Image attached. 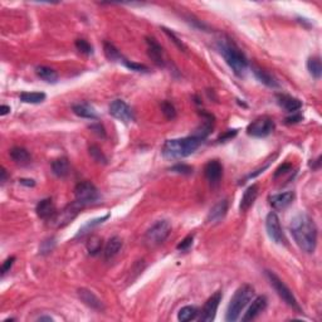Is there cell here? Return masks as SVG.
<instances>
[{"instance_id":"52a82bcc","label":"cell","mask_w":322,"mask_h":322,"mask_svg":"<svg viewBox=\"0 0 322 322\" xmlns=\"http://www.w3.org/2000/svg\"><path fill=\"white\" fill-rule=\"evenodd\" d=\"M84 206L82 205L81 203H78L77 200L73 201L72 204L66 206V208L62 209L61 212L55 213V214L50 219V224L52 226H54V228H62V226L67 225V224H70L71 222L78 215V213L81 212Z\"/></svg>"},{"instance_id":"d590c367","label":"cell","mask_w":322,"mask_h":322,"mask_svg":"<svg viewBox=\"0 0 322 322\" xmlns=\"http://www.w3.org/2000/svg\"><path fill=\"white\" fill-rule=\"evenodd\" d=\"M75 48L86 55H90L93 53L92 46L87 41H84V39H77L75 41Z\"/></svg>"},{"instance_id":"9c48e42d","label":"cell","mask_w":322,"mask_h":322,"mask_svg":"<svg viewBox=\"0 0 322 322\" xmlns=\"http://www.w3.org/2000/svg\"><path fill=\"white\" fill-rule=\"evenodd\" d=\"M274 130V121L268 116H261L250 122L247 127V134L252 137H266Z\"/></svg>"},{"instance_id":"8d00e7d4","label":"cell","mask_w":322,"mask_h":322,"mask_svg":"<svg viewBox=\"0 0 322 322\" xmlns=\"http://www.w3.org/2000/svg\"><path fill=\"white\" fill-rule=\"evenodd\" d=\"M122 63L125 64L126 67L131 71H135V72H149V67H146L145 64H140V63H135V62H131L128 59H124Z\"/></svg>"},{"instance_id":"d4e9b609","label":"cell","mask_w":322,"mask_h":322,"mask_svg":"<svg viewBox=\"0 0 322 322\" xmlns=\"http://www.w3.org/2000/svg\"><path fill=\"white\" fill-rule=\"evenodd\" d=\"M122 248V239L120 237H112L106 244L103 249V255L106 259H112L115 255L119 254V252Z\"/></svg>"},{"instance_id":"c3c4849f","label":"cell","mask_w":322,"mask_h":322,"mask_svg":"<svg viewBox=\"0 0 322 322\" xmlns=\"http://www.w3.org/2000/svg\"><path fill=\"white\" fill-rule=\"evenodd\" d=\"M1 179H0V181H1V183H5L6 181V170L4 168H1Z\"/></svg>"},{"instance_id":"b9f144b4","label":"cell","mask_w":322,"mask_h":322,"mask_svg":"<svg viewBox=\"0 0 322 322\" xmlns=\"http://www.w3.org/2000/svg\"><path fill=\"white\" fill-rule=\"evenodd\" d=\"M291 170H292V165H291V164H288V163L283 164V165L279 166V168L277 169L276 172H274V175H273V179H274V180L278 179L279 176H282V175L287 174V173L291 172Z\"/></svg>"},{"instance_id":"4fadbf2b","label":"cell","mask_w":322,"mask_h":322,"mask_svg":"<svg viewBox=\"0 0 322 322\" xmlns=\"http://www.w3.org/2000/svg\"><path fill=\"white\" fill-rule=\"evenodd\" d=\"M204 175L212 185H217L223 176V165L218 160H210L204 166Z\"/></svg>"},{"instance_id":"f546056e","label":"cell","mask_w":322,"mask_h":322,"mask_svg":"<svg viewBox=\"0 0 322 322\" xmlns=\"http://www.w3.org/2000/svg\"><path fill=\"white\" fill-rule=\"evenodd\" d=\"M307 70L312 77L319 79L322 74V66H321V59L319 57H311L307 61Z\"/></svg>"},{"instance_id":"5bb4252c","label":"cell","mask_w":322,"mask_h":322,"mask_svg":"<svg viewBox=\"0 0 322 322\" xmlns=\"http://www.w3.org/2000/svg\"><path fill=\"white\" fill-rule=\"evenodd\" d=\"M267 307V297L266 296H258L255 299H253L252 305L249 306V308L247 310V312L244 314V316L242 317V321L247 322L252 321V320L257 319L259 315L263 312Z\"/></svg>"},{"instance_id":"f1b7e54d","label":"cell","mask_w":322,"mask_h":322,"mask_svg":"<svg viewBox=\"0 0 322 322\" xmlns=\"http://www.w3.org/2000/svg\"><path fill=\"white\" fill-rule=\"evenodd\" d=\"M199 311L194 306H185V307L180 308L179 312H177V320L181 322H188L192 321V320L197 319Z\"/></svg>"},{"instance_id":"d6986e66","label":"cell","mask_w":322,"mask_h":322,"mask_svg":"<svg viewBox=\"0 0 322 322\" xmlns=\"http://www.w3.org/2000/svg\"><path fill=\"white\" fill-rule=\"evenodd\" d=\"M257 197H258V185H257V184H253V185L248 186L247 190L244 192L243 197H242L241 204H239L241 212L246 213L247 210H249V208L253 205Z\"/></svg>"},{"instance_id":"d6a6232c","label":"cell","mask_w":322,"mask_h":322,"mask_svg":"<svg viewBox=\"0 0 322 322\" xmlns=\"http://www.w3.org/2000/svg\"><path fill=\"white\" fill-rule=\"evenodd\" d=\"M161 112H163L165 119L169 120V121H173V120L176 119V110H175L174 105H173L172 102L169 101L161 102Z\"/></svg>"},{"instance_id":"8fae6325","label":"cell","mask_w":322,"mask_h":322,"mask_svg":"<svg viewBox=\"0 0 322 322\" xmlns=\"http://www.w3.org/2000/svg\"><path fill=\"white\" fill-rule=\"evenodd\" d=\"M108 112H110L111 116L115 117L116 120H120V121L125 122V124L135 121L134 111L122 99H115V101L111 102L110 107H108Z\"/></svg>"},{"instance_id":"e0dca14e","label":"cell","mask_w":322,"mask_h":322,"mask_svg":"<svg viewBox=\"0 0 322 322\" xmlns=\"http://www.w3.org/2000/svg\"><path fill=\"white\" fill-rule=\"evenodd\" d=\"M78 297L82 299L84 305L88 306L92 310L96 311H102L103 310V303H102L101 299L90 290H86V288H79L78 290Z\"/></svg>"},{"instance_id":"7c38bea8","label":"cell","mask_w":322,"mask_h":322,"mask_svg":"<svg viewBox=\"0 0 322 322\" xmlns=\"http://www.w3.org/2000/svg\"><path fill=\"white\" fill-rule=\"evenodd\" d=\"M222 298H223V295H222L221 291H217L214 295L208 298V301L205 302V305L203 306L200 312V316L199 320L201 322H212L214 321L215 315H217L218 307H219V303H221Z\"/></svg>"},{"instance_id":"60d3db41","label":"cell","mask_w":322,"mask_h":322,"mask_svg":"<svg viewBox=\"0 0 322 322\" xmlns=\"http://www.w3.org/2000/svg\"><path fill=\"white\" fill-rule=\"evenodd\" d=\"M193 241H194V235H193V234L188 235V237H185V238H184L183 241H181L179 244H177V247L176 248L179 250H188L189 248L192 247Z\"/></svg>"},{"instance_id":"7bdbcfd3","label":"cell","mask_w":322,"mask_h":322,"mask_svg":"<svg viewBox=\"0 0 322 322\" xmlns=\"http://www.w3.org/2000/svg\"><path fill=\"white\" fill-rule=\"evenodd\" d=\"M237 134H238V130H228L226 132H224L223 135L219 136L218 143H226V141H229V140H232L233 137L237 136Z\"/></svg>"},{"instance_id":"bcb514c9","label":"cell","mask_w":322,"mask_h":322,"mask_svg":"<svg viewBox=\"0 0 322 322\" xmlns=\"http://www.w3.org/2000/svg\"><path fill=\"white\" fill-rule=\"evenodd\" d=\"M10 107L6 105H1V107H0V116H5V115H8L9 112H10Z\"/></svg>"},{"instance_id":"4dcf8cb0","label":"cell","mask_w":322,"mask_h":322,"mask_svg":"<svg viewBox=\"0 0 322 322\" xmlns=\"http://www.w3.org/2000/svg\"><path fill=\"white\" fill-rule=\"evenodd\" d=\"M46 93L43 92H22L21 101L24 103H41L46 99Z\"/></svg>"},{"instance_id":"f6af8a7d","label":"cell","mask_w":322,"mask_h":322,"mask_svg":"<svg viewBox=\"0 0 322 322\" xmlns=\"http://www.w3.org/2000/svg\"><path fill=\"white\" fill-rule=\"evenodd\" d=\"M299 121H302V116L299 115V113H297V115H293V116L287 117V119H286V122H287V124H296V122H299Z\"/></svg>"},{"instance_id":"ffe728a7","label":"cell","mask_w":322,"mask_h":322,"mask_svg":"<svg viewBox=\"0 0 322 322\" xmlns=\"http://www.w3.org/2000/svg\"><path fill=\"white\" fill-rule=\"evenodd\" d=\"M35 212H37V215L41 219H44V221H50V218L55 214V206L53 200L50 198H47V199H43L39 203L37 204V208H35Z\"/></svg>"},{"instance_id":"cb8c5ba5","label":"cell","mask_w":322,"mask_h":322,"mask_svg":"<svg viewBox=\"0 0 322 322\" xmlns=\"http://www.w3.org/2000/svg\"><path fill=\"white\" fill-rule=\"evenodd\" d=\"M9 155H10V157L15 164L22 166L28 165L30 163V159H32L29 152L23 148H13L12 150L9 151Z\"/></svg>"},{"instance_id":"5b68a950","label":"cell","mask_w":322,"mask_h":322,"mask_svg":"<svg viewBox=\"0 0 322 322\" xmlns=\"http://www.w3.org/2000/svg\"><path fill=\"white\" fill-rule=\"evenodd\" d=\"M266 277H267V279L270 281L271 286L274 288L277 295L286 302V305H288L292 310L297 311V312H301L302 311L301 306L298 305L296 297L293 296L292 291L285 285V282L282 281V279L277 276L276 273H273L272 271H266Z\"/></svg>"},{"instance_id":"7402d4cb","label":"cell","mask_w":322,"mask_h":322,"mask_svg":"<svg viewBox=\"0 0 322 322\" xmlns=\"http://www.w3.org/2000/svg\"><path fill=\"white\" fill-rule=\"evenodd\" d=\"M277 102L282 108L287 112L295 113L302 107V102L296 97H292L290 95H277Z\"/></svg>"},{"instance_id":"603a6c76","label":"cell","mask_w":322,"mask_h":322,"mask_svg":"<svg viewBox=\"0 0 322 322\" xmlns=\"http://www.w3.org/2000/svg\"><path fill=\"white\" fill-rule=\"evenodd\" d=\"M52 170L53 174L58 177H66L71 172L70 161L67 157H59L55 159L52 163Z\"/></svg>"},{"instance_id":"ac0fdd59","label":"cell","mask_w":322,"mask_h":322,"mask_svg":"<svg viewBox=\"0 0 322 322\" xmlns=\"http://www.w3.org/2000/svg\"><path fill=\"white\" fill-rule=\"evenodd\" d=\"M226 212H228V200L224 199V200L218 201L212 209H210L208 218H206V222L212 224L219 223L226 215Z\"/></svg>"},{"instance_id":"e575fe53","label":"cell","mask_w":322,"mask_h":322,"mask_svg":"<svg viewBox=\"0 0 322 322\" xmlns=\"http://www.w3.org/2000/svg\"><path fill=\"white\" fill-rule=\"evenodd\" d=\"M107 218H108V215H105V217L99 218V219H95V221H90V223H87L86 225L83 226V228H82V229H79V233L77 234V237H79V235H83L84 233H87V232H90V230H92L95 226H97V225H99V224L103 223V222H105Z\"/></svg>"},{"instance_id":"ba28073f","label":"cell","mask_w":322,"mask_h":322,"mask_svg":"<svg viewBox=\"0 0 322 322\" xmlns=\"http://www.w3.org/2000/svg\"><path fill=\"white\" fill-rule=\"evenodd\" d=\"M74 195L75 200L81 203L83 206L91 205L99 199V190L91 181H82V183L77 184L74 188Z\"/></svg>"},{"instance_id":"ab89813d","label":"cell","mask_w":322,"mask_h":322,"mask_svg":"<svg viewBox=\"0 0 322 322\" xmlns=\"http://www.w3.org/2000/svg\"><path fill=\"white\" fill-rule=\"evenodd\" d=\"M15 262V257L14 255H12V257H9L8 259H5L3 263V266H1V270H0V274H1V277H4L8 272H10V268L13 267V264H14Z\"/></svg>"},{"instance_id":"1f68e13d","label":"cell","mask_w":322,"mask_h":322,"mask_svg":"<svg viewBox=\"0 0 322 322\" xmlns=\"http://www.w3.org/2000/svg\"><path fill=\"white\" fill-rule=\"evenodd\" d=\"M102 249V238L99 235H91L87 242V250L91 255H96Z\"/></svg>"},{"instance_id":"277c9868","label":"cell","mask_w":322,"mask_h":322,"mask_svg":"<svg viewBox=\"0 0 322 322\" xmlns=\"http://www.w3.org/2000/svg\"><path fill=\"white\" fill-rule=\"evenodd\" d=\"M253 296H254V290L252 286L243 285L235 291L234 296L230 299L228 308H226L225 314V321L234 322L239 319L243 310L248 306L250 301H252Z\"/></svg>"},{"instance_id":"836d02e7","label":"cell","mask_w":322,"mask_h":322,"mask_svg":"<svg viewBox=\"0 0 322 322\" xmlns=\"http://www.w3.org/2000/svg\"><path fill=\"white\" fill-rule=\"evenodd\" d=\"M88 151H90V155L91 157H92L96 163L99 164H107V157L105 156V154L102 152L101 149L99 148L97 145H91L90 149H88Z\"/></svg>"},{"instance_id":"44dd1931","label":"cell","mask_w":322,"mask_h":322,"mask_svg":"<svg viewBox=\"0 0 322 322\" xmlns=\"http://www.w3.org/2000/svg\"><path fill=\"white\" fill-rule=\"evenodd\" d=\"M252 71L254 73L255 78L258 79L261 83H263L264 86H267L270 88H278L279 83L277 81V78L273 74H271L268 71L262 70V68L257 67V66H252Z\"/></svg>"},{"instance_id":"7dc6e473","label":"cell","mask_w":322,"mask_h":322,"mask_svg":"<svg viewBox=\"0 0 322 322\" xmlns=\"http://www.w3.org/2000/svg\"><path fill=\"white\" fill-rule=\"evenodd\" d=\"M21 184H23V185H26V186H34L35 185L34 180H32V179H22Z\"/></svg>"},{"instance_id":"f35d334b","label":"cell","mask_w":322,"mask_h":322,"mask_svg":"<svg viewBox=\"0 0 322 322\" xmlns=\"http://www.w3.org/2000/svg\"><path fill=\"white\" fill-rule=\"evenodd\" d=\"M163 30H164V32H165V34L168 35V37L170 38V39H172V41L174 42L175 44H176V47H177V48H179V50H183V52H185V50H186V46L183 43V42L180 41L179 38H177L176 35H175L174 33L172 32V30L166 29V28H163Z\"/></svg>"},{"instance_id":"ee69618b","label":"cell","mask_w":322,"mask_h":322,"mask_svg":"<svg viewBox=\"0 0 322 322\" xmlns=\"http://www.w3.org/2000/svg\"><path fill=\"white\" fill-rule=\"evenodd\" d=\"M90 128H91V130H93V132H95V134L99 135V136L106 137L105 127H103V126H102L101 124H96V125H92Z\"/></svg>"},{"instance_id":"74e56055","label":"cell","mask_w":322,"mask_h":322,"mask_svg":"<svg viewBox=\"0 0 322 322\" xmlns=\"http://www.w3.org/2000/svg\"><path fill=\"white\" fill-rule=\"evenodd\" d=\"M170 170L174 173H177V174H183V175H192L193 174V168L192 166L186 165V164H177V165L173 166Z\"/></svg>"},{"instance_id":"30bf717a","label":"cell","mask_w":322,"mask_h":322,"mask_svg":"<svg viewBox=\"0 0 322 322\" xmlns=\"http://www.w3.org/2000/svg\"><path fill=\"white\" fill-rule=\"evenodd\" d=\"M266 229L268 237L276 244H286V237L281 226V222L276 213H270L266 218Z\"/></svg>"},{"instance_id":"6da1fadb","label":"cell","mask_w":322,"mask_h":322,"mask_svg":"<svg viewBox=\"0 0 322 322\" xmlns=\"http://www.w3.org/2000/svg\"><path fill=\"white\" fill-rule=\"evenodd\" d=\"M290 232L299 248L306 253H314L317 246V226L314 219L299 213L291 219Z\"/></svg>"},{"instance_id":"7a4b0ae2","label":"cell","mask_w":322,"mask_h":322,"mask_svg":"<svg viewBox=\"0 0 322 322\" xmlns=\"http://www.w3.org/2000/svg\"><path fill=\"white\" fill-rule=\"evenodd\" d=\"M218 50L225 59L226 64L237 75H243L248 68V61L244 53L228 37H222L218 41Z\"/></svg>"},{"instance_id":"681fc988","label":"cell","mask_w":322,"mask_h":322,"mask_svg":"<svg viewBox=\"0 0 322 322\" xmlns=\"http://www.w3.org/2000/svg\"><path fill=\"white\" fill-rule=\"evenodd\" d=\"M38 321H50V322H52L53 319H52V317H48V316H42V317H39V319H38Z\"/></svg>"},{"instance_id":"2e32d148","label":"cell","mask_w":322,"mask_h":322,"mask_svg":"<svg viewBox=\"0 0 322 322\" xmlns=\"http://www.w3.org/2000/svg\"><path fill=\"white\" fill-rule=\"evenodd\" d=\"M146 44H148V53L149 57H150L154 63H156L157 66H164L165 61H164V50L163 47L160 46L154 38L146 37Z\"/></svg>"},{"instance_id":"9a60e30c","label":"cell","mask_w":322,"mask_h":322,"mask_svg":"<svg viewBox=\"0 0 322 322\" xmlns=\"http://www.w3.org/2000/svg\"><path fill=\"white\" fill-rule=\"evenodd\" d=\"M293 199H295V193L293 192H285L279 193V194H273L268 198L270 205L272 206L273 209L282 210L286 209L287 206L292 204Z\"/></svg>"},{"instance_id":"4316f807","label":"cell","mask_w":322,"mask_h":322,"mask_svg":"<svg viewBox=\"0 0 322 322\" xmlns=\"http://www.w3.org/2000/svg\"><path fill=\"white\" fill-rule=\"evenodd\" d=\"M35 73L41 79L46 81L47 83H55L58 81V74L52 68L47 67V66H38L35 68Z\"/></svg>"},{"instance_id":"83f0119b","label":"cell","mask_w":322,"mask_h":322,"mask_svg":"<svg viewBox=\"0 0 322 322\" xmlns=\"http://www.w3.org/2000/svg\"><path fill=\"white\" fill-rule=\"evenodd\" d=\"M103 52H105L106 58H107L108 61L120 62V63H122L124 59H125L122 57L121 53H120V50H117L113 44H111L110 42H105V43H103Z\"/></svg>"},{"instance_id":"484cf974","label":"cell","mask_w":322,"mask_h":322,"mask_svg":"<svg viewBox=\"0 0 322 322\" xmlns=\"http://www.w3.org/2000/svg\"><path fill=\"white\" fill-rule=\"evenodd\" d=\"M72 110L77 116L83 117V119L96 120L97 117H99L95 108L88 105V103H77V105H73Z\"/></svg>"},{"instance_id":"8992f818","label":"cell","mask_w":322,"mask_h":322,"mask_svg":"<svg viewBox=\"0 0 322 322\" xmlns=\"http://www.w3.org/2000/svg\"><path fill=\"white\" fill-rule=\"evenodd\" d=\"M170 233H172V224L168 221H157L146 232L145 244L150 248L157 247L166 241Z\"/></svg>"},{"instance_id":"3957f363","label":"cell","mask_w":322,"mask_h":322,"mask_svg":"<svg viewBox=\"0 0 322 322\" xmlns=\"http://www.w3.org/2000/svg\"><path fill=\"white\" fill-rule=\"evenodd\" d=\"M201 143L203 141L194 135L183 139L168 140L163 146V155L166 159H183L192 155Z\"/></svg>"}]
</instances>
